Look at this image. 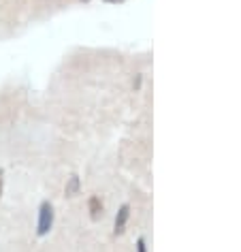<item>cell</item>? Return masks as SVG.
<instances>
[{"label": "cell", "mask_w": 241, "mask_h": 252, "mask_svg": "<svg viewBox=\"0 0 241 252\" xmlns=\"http://www.w3.org/2000/svg\"><path fill=\"white\" fill-rule=\"evenodd\" d=\"M54 205L49 201H43L39 205V218H36V235L39 237H45L54 226Z\"/></svg>", "instance_id": "cell-1"}, {"label": "cell", "mask_w": 241, "mask_h": 252, "mask_svg": "<svg viewBox=\"0 0 241 252\" xmlns=\"http://www.w3.org/2000/svg\"><path fill=\"white\" fill-rule=\"evenodd\" d=\"M128 218H130V205H128V203H124V205L118 210V214H116V222H113V233H116V235H122V233L126 231Z\"/></svg>", "instance_id": "cell-2"}, {"label": "cell", "mask_w": 241, "mask_h": 252, "mask_svg": "<svg viewBox=\"0 0 241 252\" xmlns=\"http://www.w3.org/2000/svg\"><path fill=\"white\" fill-rule=\"evenodd\" d=\"M88 212H90L92 220H98L103 216V201H100V197H90V201H88Z\"/></svg>", "instance_id": "cell-3"}, {"label": "cell", "mask_w": 241, "mask_h": 252, "mask_svg": "<svg viewBox=\"0 0 241 252\" xmlns=\"http://www.w3.org/2000/svg\"><path fill=\"white\" fill-rule=\"evenodd\" d=\"M79 190H81V180H79V175H71V178L66 180L64 194H66V197H75V194H79Z\"/></svg>", "instance_id": "cell-4"}, {"label": "cell", "mask_w": 241, "mask_h": 252, "mask_svg": "<svg viewBox=\"0 0 241 252\" xmlns=\"http://www.w3.org/2000/svg\"><path fill=\"white\" fill-rule=\"evenodd\" d=\"M137 252H148V244H145V237L137 239Z\"/></svg>", "instance_id": "cell-5"}, {"label": "cell", "mask_w": 241, "mask_h": 252, "mask_svg": "<svg viewBox=\"0 0 241 252\" xmlns=\"http://www.w3.org/2000/svg\"><path fill=\"white\" fill-rule=\"evenodd\" d=\"M2 188H4V171L0 169V197H2Z\"/></svg>", "instance_id": "cell-6"}, {"label": "cell", "mask_w": 241, "mask_h": 252, "mask_svg": "<svg viewBox=\"0 0 241 252\" xmlns=\"http://www.w3.org/2000/svg\"><path fill=\"white\" fill-rule=\"evenodd\" d=\"M103 2H107V4H118V2H122V0H103Z\"/></svg>", "instance_id": "cell-7"}, {"label": "cell", "mask_w": 241, "mask_h": 252, "mask_svg": "<svg viewBox=\"0 0 241 252\" xmlns=\"http://www.w3.org/2000/svg\"><path fill=\"white\" fill-rule=\"evenodd\" d=\"M81 2H90V0H81Z\"/></svg>", "instance_id": "cell-8"}]
</instances>
